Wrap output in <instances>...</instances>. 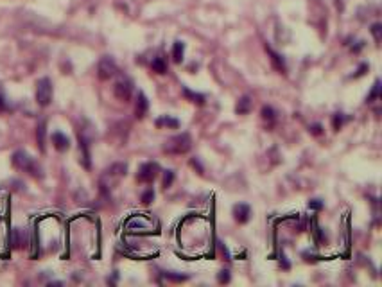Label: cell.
<instances>
[{
	"label": "cell",
	"instance_id": "25",
	"mask_svg": "<svg viewBox=\"0 0 382 287\" xmlns=\"http://www.w3.org/2000/svg\"><path fill=\"white\" fill-rule=\"evenodd\" d=\"M153 199H155V192H153V190H146V192L142 194V203H144V205H149Z\"/></svg>",
	"mask_w": 382,
	"mask_h": 287
},
{
	"label": "cell",
	"instance_id": "13",
	"mask_svg": "<svg viewBox=\"0 0 382 287\" xmlns=\"http://www.w3.org/2000/svg\"><path fill=\"white\" fill-rule=\"evenodd\" d=\"M183 95H185V99H187V101H190V103H194V104H203V103H205V95L196 94V92L189 90L187 86L183 88Z\"/></svg>",
	"mask_w": 382,
	"mask_h": 287
},
{
	"label": "cell",
	"instance_id": "6",
	"mask_svg": "<svg viewBox=\"0 0 382 287\" xmlns=\"http://www.w3.org/2000/svg\"><path fill=\"white\" fill-rule=\"evenodd\" d=\"M158 171H160V165L156 162L142 163L140 167H138L137 180L140 181V183H151V181H153L156 176H158Z\"/></svg>",
	"mask_w": 382,
	"mask_h": 287
},
{
	"label": "cell",
	"instance_id": "15",
	"mask_svg": "<svg viewBox=\"0 0 382 287\" xmlns=\"http://www.w3.org/2000/svg\"><path fill=\"white\" fill-rule=\"evenodd\" d=\"M267 52H269L271 61H273V65H275V69L278 70V72H285V63H283V60L280 58V54H276V52L269 47H267Z\"/></svg>",
	"mask_w": 382,
	"mask_h": 287
},
{
	"label": "cell",
	"instance_id": "26",
	"mask_svg": "<svg viewBox=\"0 0 382 287\" xmlns=\"http://www.w3.org/2000/svg\"><path fill=\"white\" fill-rule=\"evenodd\" d=\"M309 208H312V210H321V208H323V201H321V199H310V201H309Z\"/></svg>",
	"mask_w": 382,
	"mask_h": 287
},
{
	"label": "cell",
	"instance_id": "9",
	"mask_svg": "<svg viewBox=\"0 0 382 287\" xmlns=\"http://www.w3.org/2000/svg\"><path fill=\"white\" fill-rule=\"evenodd\" d=\"M147 110H149V101H147V97H146L144 92H138L137 104H135V115H137V119H144L146 113H147Z\"/></svg>",
	"mask_w": 382,
	"mask_h": 287
},
{
	"label": "cell",
	"instance_id": "19",
	"mask_svg": "<svg viewBox=\"0 0 382 287\" xmlns=\"http://www.w3.org/2000/svg\"><path fill=\"white\" fill-rule=\"evenodd\" d=\"M260 115H262V119H264V120H269V122H273V120H275L276 112L273 110V106H264V108H262Z\"/></svg>",
	"mask_w": 382,
	"mask_h": 287
},
{
	"label": "cell",
	"instance_id": "24",
	"mask_svg": "<svg viewBox=\"0 0 382 287\" xmlns=\"http://www.w3.org/2000/svg\"><path fill=\"white\" fill-rule=\"evenodd\" d=\"M165 276H167L169 280H172V282H185V280L189 278L187 274H176V273H165Z\"/></svg>",
	"mask_w": 382,
	"mask_h": 287
},
{
	"label": "cell",
	"instance_id": "30",
	"mask_svg": "<svg viewBox=\"0 0 382 287\" xmlns=\"http://www.w3.org/2000/svg\"><path fill=\"white\" fill-rule=\"evenodd\" d=\"M6 108H8V104H6V99H4V95L0 94V112H4Z\"/></svg>",
	"mask_w": 382,
	"mask_h": 287
},
{
	"label": "cell",
	"instance_id": "21",
	"mask_svg": "<svg viewBox=\"0 0 382 287\" xmlns=\"http://www.w3.org/2000/svg\"><path fill=\"white\" fill-rule=\"evenodd\" d=\"M371 35H373L375 42L380 43V40H382V26L380 24H373V26H371Z\"/></svg>",
	"mask_w": 382,
	"mask_h": 287
},
{
	"label": "cell",
	"instance_id": "2",
	"mask_svg": "<svg viewBox=\"0 0 382 287\" xmlns=\"http://www.w3.org/2000/svg\"><path fill=\"white\" fill-rule=\"evenodd\" d=\"M192 147V138H190L189 133H181V135H174L169 140H165L163 144V153L172 154V156H178V154H185L187 151H190Z\"/></svg>",
	"mask_w": 382,
	"mask_h": 287
},
{
	"label": "cell",
	"instance_id": "14",
	"mask_svg": "<svg viewBox=\"0 0 382 287\" xmlns=\"http://www.w3.org/2000/svg\"><path fill=\"white\" fill-rule=\"evenodd\" d=\"M156 126L158 128H162V126H165V128H172V129H178L180 128V120L178 119H172V117H162V119L156 120Z\"/></svg>",
	"mask_w": 382,
	"mask_h": 287
},
{
	"label": "cell",
	"instance_id": "11",
	"mask_svg": "<svg viewBox=\"0 0 382 287\" xmlns=\"http://www.w3.org/2000/svg\"><path fill=\"white\" fill-rule=\"evenodd\" d=\"M251 108H253V101H251V97L244 95V97L239 99V103H237L235 106V112L239 113V115H248V113L251 112Z\"/></svg>",
	"mask_w": 382,
	"mask_h": 287
},
{
	"label": "cell",
	"instance_id": "7",
	"mask_svg": "<svg viewBox=\"0 0 382 287\" xmlns=\"http://www.w3.org/2000/svg\"><path fill=\"white\" fill-rule=\"evenodd\" d=\"M117 72H119V69H117L115 61H113L112 58L104 56L103 60L99 61V65H97V76H99V79H103V81L112 79Z\"/></svg>",
	"mask_w": 382,
	"mask_h": 287
},
{
	"label": "cell",
	"instance_id": "8",
	"mask_svg": "<svg viewBox=\"0 0 382 287\" xmlns=\"http://www.w3.org/2000/svg\"><path fill=\"white\" fill-rule=\"evenodd\" d=\"M249 215H251V208H249V205H246V203H239V205L233 206V217H235L237 223H248L249 221Z\"/></svg>",
	"mask_w": 382,
	"mask_h": 287
},
{
	"label": "cell",
	"instance_id": "10",
	"mask_svg": "<svg viewBox=\"0 0 382 287\" xmlns=\"http://www.w3.org/2000/svg\"><path fill=\"white\" fill-rule=\"evenodd\" d=\"M52 146L56 147L60 153H65V151H69L70 147V140L69 137L65 133H61V131H56V133H52Z\"/></svg>",
	"mask_w": 382,
	"mask_h": 287
},
{
	"label": "cell",
	"instance_id": "23",
	"mask_svg": "<svg viewBox=\"0 0 382 287\" xmlns=\"http://www.w3.org/2000/svg\"><path fill=\"white\" fill-rule=\"evenodd\" d=\"M230 280H232V276H230V271H226V269L219 271V274H217V282H219V283H228Z\"/></svg>",
	"mask_w": 382,
	"mask_h": 287
},
{
	"label": "cell",
	"instance_id": "16",
	"mask_svg": "<svg viewBox=\"0 0 382 287\" xmlns=\"http://www.w3.org/2000/svg\"><path fill=\"white\" fill-rule=\"evenodd\" d=\"M183 54H185V43L183 42H176L174 43V47H172V60L180 63L183 60Z\"/></svg>",
	"mask_w": 382,
	"mask_h": 287
},
{
	"label": "cell",
	"instance_id": "27",
	"mask_svg": "<svg viewBox=\"0 0 382 287\" xmlns=\"http://www.w3.org/2000/svg\"><path fill=\"white\" fill-rule=\"evenodd\" d=\"M309 131L312 135H321L323 133V126L321 124H312V126H309Z\"/></svg>",
	"mask_w": 382,
	"mask_h": 287
},
{
	"label": "cell",
	"instance_id": "17",
	"mask_svg": "<svg viewBox=\"0 0 382 287\" xmlns=\"http://www.w3.org/2000/svg\"><path fill=\"white\" fill-rule=\"evenodd\" d=\"M151 69H153V72H156V74H165L167 72V63H165L162 58H153V61H151Z\"/></svg>",
	"mask_w": 382,
	"mask_h": 287
},
{
	"label": "cell",
	"instance_id": "3",
	"mask_svg": "<svg viewBox=\"0 0 382 287\" xmlns=\"http://www.w3.org/2000/svg\"><path fill=\"white\" fill-rule=\"evenodd\" d=\"M36 103L42 108H47L52 103V83L49 77H42L36 83Z\"/></svg>",
	"mask_w": 382,
	"mask_h": 287
},
{
	"label": "cell",
	"instance_id": "29",
	"mask_svg": "<svg viewBox=\"0 0 382 287\" xmlns=\"http://www.w3.org/2000/svg\"><path fill=\"white\" fill-rule=\"evenodd\" d=\"M366 70H368V65H361V69L357 70V74H353V77H361L362 74L366 72Z\"/></svg>",
	"mask_w": 382,
	"mask_h": 287
},
{
	"label": "cell",
	"instance_id": "18",
	"mask_svg": "<svg viewBox=\"0 0 382 287\" xmlns=\"http://www.w3.org/2000/svg\"><path fill=\"white\" fill-rule=\"evenodd\" d=\"M380 97V81H375V85H373V90L369 92V95H368V99H366V103H373L375 99H378Z\"/></svg>",
	"mask_w": 382,
	"mask_h": 287
},
{
	"label": "cell",
	"instance_id": "5",
	"mask_svg": "<svg viewBox=\"0 0 382 287\" xmlns=\"http://www.w3.org/2000/svg\"><path fill=\"white\" fill-rule=\"evenodd\" d=\"M126 171H128V165H126V163H115V165H112L110 169H106V172L103 174V178H110V181H108V183H101L103 190L113 187L117 181L121 180L122 176H126Z\"/></svg>",
	"mask_w": 382,
	"mask_h": 287
},
{
	"label": "cell",
	"instance_id": "1",
	"mask_svg": "<svg viewBox=\"0 0 382 287\" xmlns=\"http://www.w3.org/2000/svg\"><path fill=\"white\" fill-rule=\"evenodd\" d=\"M11 162H13V167L18 169V171L22 172H27V174H31L33 178H42V169H40V165L36 163V160L31 156L29 153H26V151H17V153H13V158H11Z\"/></svg>",
	"mask_w": 382,
	"mask_h": 287
},
{
	"label": "cell",
	"instance_id": "4",
	"mask_svg": "<svg viewBox=\"0 0 382 287\" xmlns=\"http://www.w3.org/2000/svg\"><path fill=\"white\" fill-rule=\"evenodd\" d=\"M113 95L122 103H128L131 95H133V81L129 77H121L113 86Z\"/></svg>",
	"mask_w": 382,
	"mask_h": 287
},
{
	"label": "cell",
	"instance_id": "22",
	"mask_svg": "<svg viewBox=\"0 0 382 287\" xmlns=\"http://www.w3.org/2000/svg\"><path fill=\"white\" fill-rule=\"evenodd\" d=\"M172 181H174V172L172 171H165V174H163V187L165 189H169L172 185Z\"/></svg>",
	"mask_w": 382,
	"mask_h": 287
},
{
	"label": "cell",
	"instance_id": "28",
	"mask_svg": "<svg viewBox=\"0 0 382 287\" xmlns=\"http://www.w3.org/2000/svg\"><path fill=\"white\" fill-rule=\"evenodd\" d=\"M190 165H192L194 169L198 167L199 174H203V167H201V163H199V162H198V160H196V158H192V160H190Z\"/></svg>",
	"mask_w": 382,
	"mask_h": 287
},
{
	"label": "cell",
	"instance_id": "20",
	"mask_svg": "<svg viewBox=\"0 0 382 287\" xmlns=\"http://www.w3.org/2000/svg\"><path fill=\"white\" fill-rule=\"evenodd\" d=\"M343 122H344V115H343V113H335V115L332 117V126H334L335 131H339L341 126H343Z\"/></svg>",
	"mask_w": 382,
	"mask_h": 287
},
{
	"label": "cell",
	"instance_id": "12",
	"mask_svg": "<svg viewBox=\"0 0 382 287\" xmlns=\"http://www.w3.org/2000/svg\"><path fill=\"white\" fill-rule=\"evenodd\" d=\"M45 131H47V124H45V120H42L36 128V140H38V146H40V151H45Z\"/></svg>",
	"mask_w": 382,
	"mask_h": 287
}]
</instances>
